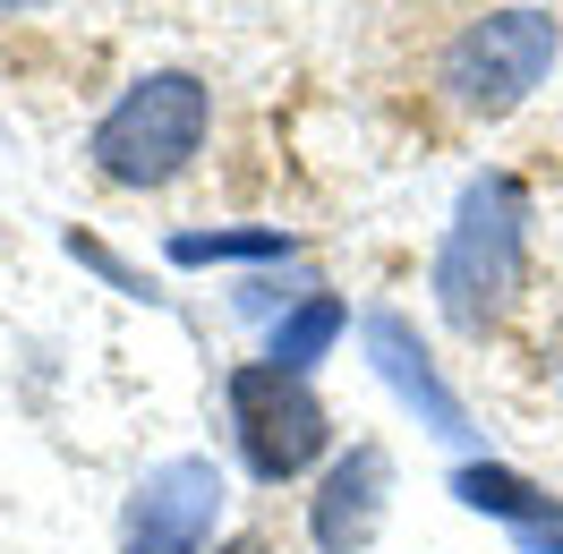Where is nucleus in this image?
Here are the masks:
<instances>
[{"instance_id":"obj_7","label":"nucleus","mask_w":563,"mask_h":554,"mask_svg":"<svg viewBox=\"0 0 563 554\" xmlns=\"http://www.w3.org/2000/svg\"><path fill=\"white\" fill-rule=\"evenodd\" d=\"M367 350H376V367H385V384L410 401V410L435 426V435H470V418H461V401L444 392V376H435V358L419 350V333H410V315L376 308L367 315Z\"/></svg>"},{"instance_id":"obj_12","label":"nucleus","mask_w":563,"mask_h":554,"mask_svg":"<svg viewBox=\"0 0 563 554\" xmlns=\"http://www.w3.org/2000/svg\"><path fill=\"white\" fill-rule=\"evenodd\" d=\"M222 554H274V546H265V538H231Z\"/></svg>"},{"instance_id":"obj_3","label":"nucleus","mask_w":563,"mask_h":554,"mask_svg":"<svg viewBox=\"0 0 563 554\" xmlns=\"http://www.w3.org/2000/svg\"><path fill=\"white\" fill-rule=\"evenodd\" d=\"M555 18L547 9H495V18H478V26H461L453 52H444V95H453L461 111H478V120H504V111H521L538 86H547V69H555Z\"/></svg>"},{"instance_id":"obj_1","label":"nucleus","mask_w":563,"mask_h":554,"mask_svg":"<svg viewBox=\"0 0 563 554\" xmlns=\"http://www.w3.org/2000/svg\"><path fill=\"white\" fill-rule=\"evenodd\" d=\"M521 256H529V197L512 171H478L461 188V213L435 256V308L453 333H487L521 299Z\"/></svg>"},{"instance_id":"obj_8","label":"nucleus","mask_w":563,"mask_h":554,"mask_svg":"<svg viewBox=\"0 0 563 554\" xmlns=\"http://www.w3.org/2000/svg\"><path fill=\"white\" fill-rule=\"evenodd\" d=\"M453 495L470 503V512L521 520V529H547V520H555V495H538L529 478H512V469H495V461H470V469L453 478Z\"/></svg>"},{"instance_id":"obj_10","label":"nucleus","mask_w":563,"mask_h":554,"mask_svg":"<svg viewBox=\"0 0 563 554\" xmlns=\"http://www.w3.org/2000/svg\"><path fill=\"white\" fill-rule=\"evenodd\" d=\"M179 265H213V256H290L282 231H179L172 240Z\"/></svg>"},{"instance_id":"obj_6","label":"nucleus","mask_w":563,"mask_h":554,"mask_svg":"<svg viewBox=\"0 0 563 554\" xmlns=\"http://www.w3.org/2000/svg\"><path fill=\"white\" fill-rule=\"evenodd\" d=\"M385 486H393L385 444H351V461H333L324 486H317V512H308L317 546L324 554H358V546H367L376 520H385Z\"/></svg>"},{"instance_id":"obj_9","label":"nucleus","mask_w":563,"mask_h":554,"mask_svg":"<svg viewBox=\"0 0 563 554\" xmlns=\"http://www.w3.org/2000/svg\"><path fill=\"white\" fill-rule=\"evenodd\" d=\"M351 324V308L333 299V290H317V299H299V308L274 324V367H290V376H308L324 350H333V333Z\"/></svg>"},{"instance_id":"obj_5","label":"nucleus","mask_w":563,"mask_h":554,"mask_svg":"<svg viewBox=\"0 0 563 554\" xmlns=\"http://www.w3.org/2000/svg\"><path fill=\"white\" fill-rule=\"evenodd\" d=\"M222 520V469L213 461H163L145 469V486L129 495V529H120V554H197Z\"/></svg>"},{"instance_id":"obj_13","label":"nucleus","mask_w":563,"mask_h":554,"mask_svg":"<svg viewBox=\"0 0 563 554\" xmlns=\"http://www.w3.org/2000/svg\"><path fill=\"white\" fill-rule=\"evenodd\" d=\"M18 9H43V0H0V18H18Z\"/></svg>"},{"instance_id":"obj_4","label":"nucleus","mask_w":563,"mask_h":554,"mask_svg":"<svg viewBox=\"0 0 563 554\" xmlns=\"http://www.w3.org/2000/svg\"><path fill=\"white\" fill-rule=\"evenodd\" d=\"M231 426H240V452H247V469L265 486L299 478V469L324 452V435H333V418H324V401L308 392V376H290L274 358L231 376Z\"/></svg>"},{"instance_id":"obj_11","label":"nucleus","mask_w":563,"mask_h":554,"mask_svg":"<svg viewBox=\"0 0 563 554\" xmlns=\"http://www.w3.org/2000/svg\"><path fill=\"white\" fill-rule=\"evenodd\" d=\"M521 538H529L538 554H563V520H547V529H521Z\"/></svg>"},{"instance_id":"obj_2","label":"nucleus","mask_w":563,"mask_h":554,"mask_svg":"<svg viewBox=\"0 0 563 554\" xmlns=\"http://www.w3.org/2000/svg\"><path fill=\"white\" fill-rule=\"evenodd\" d=\"M206 120H213L206 77L154 69L103 111V129H95V171H103L111 188H163V179H179L197 163Z\"/></svg>"}]
</instances>
